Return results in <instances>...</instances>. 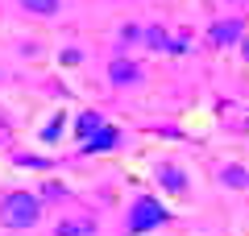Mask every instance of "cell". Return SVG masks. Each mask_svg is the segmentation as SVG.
Here are the masks:
<instances>
[{"mask_svg":"<svg viewBox=\"0 0 249 236\" xmlns=\"http://www.w3.org/2000/svg\"><path fill=\"white\" fill-rule=\"evenodd\" d=\"M208 37H212L216 46H232L237 37H245V25H241V21H220V25L208 29Z\"/></svg>","mask_w":249,"mask_h":236,"instance_id":"3957f363","label":"cell"},{"mask_svg":"<svg viewBox=\"0 0 249 236\" xmlns=\"http://www.w3.org/2000/svg\"><path fill=\"white\" fill-rule=\"evenodd\" d=\"M108 75H112V83H121V87H124V83H137V79H142V67H133V62H112V70H108Z\"/></svg>","mask_w":249,"mask_h":236,"instance_id":"8992f818","label":"cell"},{"mask_svg":"<svg viewBox=\"0 0 249 236\" xmlns=\"http://www.w3.org/2000/svg\"><path fill=\"white\" fill-rule=\"evenodd\" d=\"M100 129H104V120H100V112H83L79 120H75V137H83V141H88V137H96Z\"/></svg>","mask_w":249,"mask_h":236,"instance_id":"52a82bcc","label":"cell"},{"mask_svg":"<svg viewBox=\"0 0 249 236\" xmlns=\"http://www.w3.org/2000/svg\"><path fill=\"white\" fill-rule=\"evenodd\" d=\"M224 183H229V186H249V174H245V170H241V166H224Z\"/></svg>","mask_w":249,"mask_h":236,"instance_id":"8fae6325","label":"cell"},{"mask_svg":"<svg viewBox=\"0 0 249 236\" xmlns=\"http://www.w3.org/2000/svg\"><path fill=\"white\" fill-rule=\"evenodd\" d=\"M88 232H91V224H88V219H62L54 236H88Z\"/></svg>","mask_w":249,"mask_h":236,"instance_id":"ba28073f","label":"cell"},{"mask_svg":"<svg viewBox=\"0 0 249 236\" xmlns=\"http://www.w3.org/2000/svg\"><path fill=\"white\" fill-rule=\"evenodd\" d=\"M116 141H121V133L112 129V124H104V129L96 133V137L83 141V153H100V149H116Z\"/></svg>","mask_w":249,"mask_h":236,"instance_id":"277c9868","label":"cell"},{"mask_svg":"<svg viewBox=\"0 0 249 236\" xmlns=\"http://www.w3.org/2000/svg\"><path fill=\"white\" fill-rule=\"evenodd\" d=\"M170 224V211L162 207L158 199H150V195H142V199L133 203V211H129V232H154V228Z\"/></svg>","mask_w":249,"mask_h":236,"instance_id":"7a4b0ae2","label":"cell"},{"mask_svg":"<svg viewBox=\"0 0 249 236\" xmlns=\"http://www.w3.org/2000/svg\"><path fill=\"white\" fill-rule=\"evenodd\" d=\"M58 129H62V112L54 116L50 124H46V133H42V141H58Z\"/></svg>","mask_w":249,"mask_h":236,"instance_id":"7c38bea8","label":"cell"},{"mask_svg":"<svg viewBox=\"0 0 249 236\" xmlns=\"http://www.w3.org/2000/svg\"><path fill=\"white\" fill-rule=\"evenodd\" d=\"M158 183L166 186V191H175V195L187 191V174H183L178 166H162V170H158Z\"/></svg>","mask_w":249,"mask_h":236,"instance_id":"5b68a950","label":"cell"},{"mask_svg":"<svg viewBox=\"0 0 249 236\" xmlns=\"http://www.w3.org/2000/svg\"><path fill=\"white\" fill-rule=\"evenodd\" d=\"M29 13H42V17H50V13H58V0H21Z\"/></svg>","mask_w":249,"mask_h":236,"instance_id":"30bf717a","label":"cell"},{"mask_svg":"<svg viewBox=\"0 0 249 236\" xmlns=\"http://www.w3.org/2000/svg\"><path fill=\"white\" fill-rule=\"evenodd\" d=\"M145 42H150V46H154V50H175V42H170V37H166V34H162V29H158V25H154V29H145Z\"/></svg>","mask_w":249,"mask_h":236,"instance_id":"9c48e42d","label":"cell"},{"mask_svg":"<svg viewBox=\"0 0 249 236\" xmlns=\"http://www.w3.org/2000/svg\"><path fill=\"white\" fill-rule=\"evenodd\" d=\"M37 219H42V199L29 191H13L0 203V224L4 228H34Z\"/></svg>","mask_w":249,"mask_h":236,"instance_id":"6da1fadb","label":"cell"}]
</instances>
